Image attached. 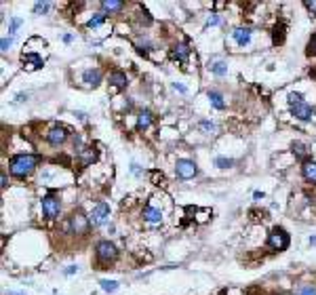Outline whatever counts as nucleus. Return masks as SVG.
I'll return each instance as SVG.
<instances>
[{
	"mask_svg": "<svg viewBox=\"0 0 316 295\" xmlns=\"http://www.w3.org/2000/svg\"><path fill=\"white\" fill-rule=\"evenodd\" d=\"M305 9H310L312 13H316V0H314V3H310V0H308V3H305Z\"/></svg>",
	"mask_w": 316,
	"mask_h": 295,
	"instance_id": "nucleus-35",
	"label": "nucleus"
},
{
	"mask_svg": "<svg viewBox=\"0 0 316 295\" xmlns=\"http://www.w3.org/2000/svg\"><path fill=\"white\" fill-rule=\"evenodd\" d=\"M110 83L114 85L116 89H125L127 87V76L122 74V72H112L110 74Z\"/></svg>",
	"mask_w": 316,
	"mask_h": 295,
	"instance_id": "nucleus-15",
	"label": "nucleus"
},
{
	"mask_svg": "<svg viewBox=\"0 0 316 295\" xmlns=\"http://www.w3.org/2000/svg\"><path fill=\"white\" fill-rule=\"evenodd\" d=\"M19 26H22V19H13V22H11V30H9V32H11V34H15Z\"/></svg>",
	"mask_w": 316,
	"mask_h": 295,
	"instance_id": "nucleus-31",
	"label": "nucleus"
},
{
	"mask_svg": "<svg viewBox=\"0 0 316 295\" xmlns=\"http://www.w3.org/2000/svg\"><path fill=\"white\" fill-rule=\"evenodd\" d=\"M106 22V13H97L95 17H91L89 22H87V28H97V26H101Z\"/></svg>",
	"mask_w": 316,
	"mask_h": 295,
	"instance_id": "nucleus-21",
	"label": "nucleus"
},
{
	"mask_svg": "<svg viewBox=\"0 0 316 295\" xmlns=\"http://www.w3.org/2000/svg\"><path fill=\"white\" fill-rule=\"evenodd\" d=\"M232 162H234V160H230V158H215V165H217V167H221V169L232 167Z\"/></svg>",
	"mask_w": 316,
	"mask_h": 295,
	"instance_id": "nucleus-29",
	"label": "nucleus"
},
{
	"mask_svg": "<svg viewBox=\"0 0 316 295\" xmlns=\"http://www.w3.org/2000/svg\"><path fill=\"white\" fill-rule=\"evenodd\" d=\"M268 245H270L274 251H284V249L289 247V234L284 232L282 228H274V230L270 232Z\"/></svg>",
	"mask_w": 316,
	"mask_h": 295,
	"instance_id": "nucleus-3",
	"label": "nucleus"
},
{
	"mask_svg": "<svg viewBox=\"0 0 316 295\" xmlns=\"http://www.w3.org/2000/svg\"><path fill=\"white\" fill-rule=\"evenodd\" d=\"M295 295H316V287L314 284H301L295 289Z\"/></svg>",
	"mask_w": 316,
	"mask_h": 295,
	"instance_id": "nucleus-22",
	"label": "nucleus"
},
{
	"mask_svg": "<svg viewBox=\"0 0 316 295\" xmlns=\"http://www.w3.org/2000/svg\"><path fill=\"white\" fill-rule=\"evenodd\" d=\"M24 62H32L34 68H40V66H43V59H40L38 55H24Z\"/></svg>",
	"mask_w": 316,
	"mask_h": 295,
	"instance_id": "nucleus-27",
	"label": "nucleus"
},
{
	"mask_svg": "<svg viewBox=\"0 0 316 295\" xmlns=\"http://www.w3.org/2000/svg\"><path fill=\"white\" fill-rule=\"evenodd\" d=\"M211 70H213V72H215L217 76H223V74H228V66L223 64V62H215V64L211 66Z\"/></svg>",
	"mask_w": 316,
	"mask_h": 295,
	"instance_id": "nucleus-23",
	"label": "nucleus"
},
{
	"mask_svg": "<svg viewBox=\"0 0 316 295\" xmlns=\"http://www.w3.org/2000/svg\"><path fill=\"white\" fill-rule=\"evenodd\" d=\"M110 215V207H108V202H99V205L93 209V213H91V223L93 226H101V223L106 221V217Z\"/></svg>",
	"mask_w": 316,
	"mask_h": 295,
	"instance_id": "nucleus-7",
	"label": "nucleus"
},
{
	"mask_svg": "<svg viewBox=\"0 0 316 295\" xmlns=\"http://www.w3.org/2000/svg\"><path fill=\"white\" fill-rule=\"evenodd\" d=\"M293 154L295 156H297L299 160H308V150H305V146L303 144H299V141H295V144H293Z\"/></svg>",
	"mask_w": 316,
	"mask_h": 295,
	"instance_id": "nucleus-20",
	"label": "nucleus"
},
{
	"mask_svg": "<svg viewBox=\"0 0 316 295\" xmlns=\"http://www.w3.org/2000/svg\"><path fill=\"white\" fill-rule=\"evenodd\" d=\"M308 55H316V34H312L310 43H308Z\"/></svg>",
	"mask_w": 316,
	"mask_h": 295,
	"instance_id": "nucleus-30",
	"label": "nucleus"
},
{
	"mask_svg": "<svg viewBox=\"0 0 316 295\" xmlns=\"http://www.w3.org/2000/svg\"><path fill=\"white\" fill-rule=\"evenodd\" d=\"M219 24V17L217 15H211L209 19H207V26H217Z\"/></svg>",
	"mask_w": 316,
	"mask_h": 295,
	"instance_id": "nucleus-32",
	"label": "nucleus"
},
{
	"mask_svg": "<svg viewBox=\"0 0 316 295\" xmlns=\"http://www.w3.org/2000/svg\"><path fill=\"white\" fill-rule=\"evenodd\" d=\"M83 78H85V83H89V85H99V80H101V72L99 70H87V72L83 74Z\"/></svg>",
	"mask_w": 316,
	"mask_h": 295,
	"instance_id": "nucleus-16",
	"label": "nucleus"
},
{
	"mask_svg": "<svg viewBox=\"0 0 316 295\" xmlns=\"http://www.w3.org/2000/svg\"><path fill=\"white\" fill-rule=\"evenodd\" d=\"M232 36L240 47H244V45H249V40H251V30L249 28H236L232 32Z\"/></svg>",
	"mask_w": 316,
	"mask_h": 295,
	"instance_id": "nucleus-10",
	"label": "nucleus"
},
{
	"mask_svg": "<svg viewBox=\"0 0 316 295\" xmlns=\"http://www.w3.org/2000/svg\"><path fill=\"white\" fill-rule=\"evenodd\" d=\"M95 158H97V150L95 148H83V150H80V162H83L85 167L91 165Z\"/></svg>",
	"mask_w": 316,
	"mask_h": 295,
	"instance_id": "nucleus-12",
	"label": "nucleus"
},
{
	"mask_svg": "<svg viewBox=\"0 0 316 295\" xmlns=\"http://www.w3.org/2000/svg\"><path fill=\"white\" fill-rule=\"evenodd\" d=\"M13 40L11 38H3V43H0V47H3V51H9V47H11Z\"/></svg>",
	"mask_w": 316,
	"mask_h": 295,
	"instance_id": "nucleus-33",
	"label": "nucleus"
},
{
	"mask_svg": "<svg viewBox=\"0 0 316 295\" xmlns=\"http://www.w3.org/2000/svg\"><path fill=\"white\" fill-rule=\"evenodd\" d=\"M284 38V26H276V30H274V43H282Z\"/></svg>",
	"mask_w": 316,
	"mask_h": 295,
	"instance_id": "nucleus-26",
	"label": "nucleus"
},
{
	"mask_svg": "<svg viewBox=\"0 0 316 295\" xmlns=\"http://www.w3.org/2000/svg\"><path fill=\"white\" fill-rule=\"evenodd\" d=\"M301 173H303V177L308 181L316 184V162L314 160H305L303 167H301Z\"/></svg>",
	"mask_w": 316,
	"mask_h": 295,
	"instance_id": "nucleus-11",
	"label": "nucleus"
},
{
	"mask_svg": "<svg viewBox=\"0 0 316 295\" xmlns=\"http://www.w3.org/2000/svg\"><path fill=\"white\" fill-rule=\"evenodd\" d=\"M209 99H211V104L215 106L217 110H223V108H226V101H223V97L217 93V91H209Z\"/></svg>",
	"mask_w": 316,
	"mask_h": 295,
	"instance_id": "nucleus-19",
	"label": "nucleus"
},
{
	"mask_svg": "<svg viewBox=\"0 0 316 295\" xmlns=\"http://www.w3.org/2000/svg\"><path fill=\"white\" fill-rule=\"evenodd\" d=\"M312 114H314V110H312V106L305 104V101H303V104H299V106H293V116H295V118H299V120H310Z\"/></svg>",
	"mask_w": 316,
	"mask_h": 295,
	"instance_id": "nucleus-9",
	"label": "nucleus"
},
{
	"mask_svg": "<svg viewBox=\"0 0 316 295\" xmlns=\"http://www.w3.org/2000/svg\"><path fill=\"white\" fill-rule=\"evenodd\" d=\"M38 165V158L32 156V154H17L11 158V173L15 177H26L30 173L34 171V167Z\"/></svg>",
	"mask_w": 316,
	"mask_h": 295,
	"instance_id": "nucleus-1",
	"label": "nucleus"
},
{
	"mask_svg": "<svg viewBox=\"0 0 316 295\" xmlns=\"http://www.w3.org/2000/svg\"><path fill=\"white\" fill-rule=\"evenodd\" d=\"M144 219H146L148 223H158V221L162 219V213H160L158 209H154V207H146V209H144Z\"/></svg>",
	"mask_w": 316,
	"mask_h": 295,
	"instance_id": "nucleus-13",
	"label": "nucleus"
},
{
	"mask_svg": "<svg viewBox=\"0 0 316 295\" xmlns=\"http://www.w3.org/2000/svg\"><path fill=\"white\" fill-rule=\"evenodd\" d=\"M175 171H177V175H179L181 179H190V177H194L196 173H198L196 165H194V162H192V160H188V158H181V160H177Z\"/></svg>",
	"mask_w": 316,
	"mask_h": 295,
	"instance_id": "nucleus-6",
	"label": "nucleus"
},
{
	"mask_svg": "<svg viewBox=\"0 0 316 295\" xmlns=\"http://www.w3.org/2000/svg\"><path fill=\"white\" fill-rule=\"evenodd\" d=\"M95 253H97V259H99L101 263H110V261H114V259L118 257V251H116V247L112 245L110 240H101V242H97Z\"/></svg>",
	"mask_w": 316,
	"mask_h": 295,
	"instance_id": "nucleus-2",
	"label": "nucleus"
},
{
	"mask_svg": "<svg viewBox=\"0 0 316 295\" xmlns=\"http://www.w3.org/2000/svg\"><path fill=\"white\" fill-rule=\"evenodd\" d=\"M49 7H51L49 3H36V5H34V13H36V15H38V13H47Z\"/></svg>",
	"mask_w": 316,
	"mask_h": 295,
	"instance_id": "nucleus-28",
	"label": "nucleus"
},
{
	"mask_svg": "<svg viewBox=\"0 0 316 295\" xmlns=\"http://www.w3.org/2000/svg\"><path fill=\"white\" fill-rule=\"evenodd\" d=\"M0 181H3V184H0L3 188H7V186H9V179H7V175H3V177H0Z\"/></svg>",
	"mask_w": 316,
	"mask_h": 295,
	"instance_id": "nucleus-36",
	"label": "nucleus"
},
{
	"mask_svg": "<svg viewBox=\"0 0 316 295\" xmlns=\"http://www.w3.org/2000/svg\"><path fill=\"white\" fill-rule=\"evenodd\" d=\"M47 139H49L53 146H59V144H64V141L68 139V131H66L64 127H53V129L49 131Z\"/></svg>",
	"mask_w": 316,
	"mask_h": 295,
	"instance_id": "nucleus-8",
	"label": "nucleus"
},
{
	"mask_svg": "<svg viewBox=\"0 0 316 295\" xmlns=\"http://www.w3.org/2000/svg\"><path fill=\"white\" fill-rule=\"evenodd\" d=\"M122 7H125V3H120V0H104V3H101V9H104V11H110V13L120 11Z\"/></svg>",
	"mask_w": 316,
	"mask_h": 295,
	"instance_id": "nucleus-18",
	"label": "nucleus"
},
{
	"mask_svg": "<svg viewBox=\"0 0 316 295\" xmlns=\"http://www.w3.org/2000/svg\"><path fill=\"white\" fill-rule=\"evenodd\" d=\"M89 226H91V219L85 215V213L76 211L72 217H70V230L74 234H87L89 232Z\"/></svg>",
	"mask_w": 316,
	"mask_h": 295,
	"instance_id": "nucleus-4",
	"label": "nucleus"
},
{
	"mask_svg": "<svg viewBox=\"0 0 316 295\" xmlns=\"http://www.w3.org/2000/svg\"><path fill=\"white\" fill-rule=\"evenodd\" d=\"M198 127L205 129V131H215V125H213V123H200Z\"/></svg>",
	"mask_w": 316,
	"mask_h": 295,
	"instance_id": "nucleus-34",
	"label": "nucleus"
},
{
	"mask_svg": "<svg viewBox=\"0 0 316 295\" xmlns=\"http://www.w3.org/2000/svg\"><path fill=\"white\" fill-rule=\"evenodd\" d=\"M152 125V114L148 110L144 112H139V116H137V129H148Z\"/></svg>",
	"mask_w": 316,
	"mask_h": 295,
	"instance_id": "nucleus-17",
	"label": "nucleus"
},
{
	"mask_svg": "<svg viewBox=\"0 0 316 295\" xmlns=\"http://www.w3.org/2000/svg\"><path fill=\"white\" fill-rule=\"evenodd\" d=\"M188 55H190V49L186 47V45H177L175 49H173V57H175V59H179V62L181 64H186L188 62Z\"/></svg>",
	"mask_w": 316,
	"mask_h": 295,
	"instance_id": "nucleus-14",
	"label": "nucleus"
},
{
	"mask_svg": "<svg viewBox=\"0 0 316 295\" xmlns=\"http://www.w3.org/2000/svg\"><path fill=\"white\" fill-rule=\"evenodd\" d=\"M76 272V266H70L68 270H66V274H74Z\"/></svg>",
	"mask_w": 316,
	"mask_h": 295,
	"instance_id": "nucleus-37",
	"label": "nucleus"
},
{
	"mask_svg": "<svg viewBox=\"0 0 316 295\" xmlns=\"http://www.w3.org/2000/svg\"><path fill=\"white\" fill-rule=\"evenodd\" d=\"M59 211H61V202H59L57 196L49 194V196L43 198V213H45L49 219H55L59 215Z\"/></svg>",
	"mask_w": 316,
	"mask_h": 295,
	"instance_id": "nucleus-5",
	"label": "nucleus"
},
{
	"mask_svg": "<svg viewBox=\"0 0 316 295\" xmlns=\"http://www.w3.org/2000/svg\"><path fill=\"white\" fill-rule=\"evenodd\" d=\"M101 289L108 291V293H114L118 289V282L116 280H101Z\"/></svg>",
	"mask_w": 316,
	"mask_h": 295,
	"instance_id": "nucleus-24",
	"label": "nucleus"
},
{
	"mask_svg": "<svg viewBox=\"0 0 316 295\" xmlns=\"http://www.w3.org/2000/svg\"><path fill=\"white\" fill-rule=\"evenodd\" d=\"M289 104H291V106L303 104V95H301V93H291V95H289Z\"/></svg>",
	"mask_w": 316,
	"mask_h": 295,
	"instance_id": "nucleus-25",
	"label": "nucleus"
}]
</instances>
